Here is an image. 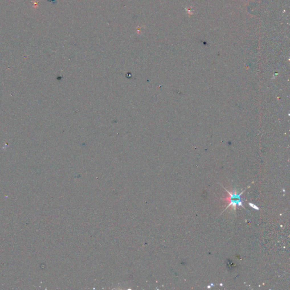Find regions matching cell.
<instances>
[{
	"mask_svg": "<svg viewBox=\"0 0 290 290\" xmlns=\"http://www.w3.org/2000/svg\"><path fill=\"white\" fill-rule=\"evenodd\" d=\"M244 191H243L242 193H238L236 191H234V192H230L227 190H226V192H228V194H229V197H227L224 200H226L227 201L229 202L230 204L226 208L225 210L229 206H232L234 207V210L236 209V207L237 205H238L239 206H242L244 209H245L244 207L242 205V198H241V195H242V194L243 193V192Z\"/></svg>",
	"mask_w": 290,
	"mask_h": 290,
	"instance_id": "cell-1",
	"label": "cell"
}]
</instances>
